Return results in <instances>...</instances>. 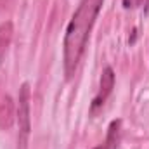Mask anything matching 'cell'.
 <instances>
[{"mask_svg": "<svg viewBox=\"0 0 149 149\" xmlns=\"http://www.w3.org/2000/svg\"><path fill=\"white\" fill-rule=\"evenodd\" d=\"M102 3L104 0H81L66 26L63 54H64V73L68 80L73 78L78 68V63L83 56L92 26L95 24V19L102 9Z\"/></svg>", "mask_w": 149, "mask_h": 149, "instance_id": "1", "label": "cell"}, {"mask_svg": "<svg viewBox=\"0 0 149 149\" xmlns=\"http://www.w3.org/2000/svg\"><path fill=\"white\" fill-rule=\"evenodd\" d=\"M17 127H19V149H26L28 137L31 130V116H30V85L23 83L19 88L17 99Z\"/></svg>", "mask_w": 149, "mask_h": 149, "instance_id": "2", "label": "cell"}, {"mask_svg": "<svg viewBox=\"0 0 149 149\" xmlns=\"http://www.w3.org/2000/svg\"><path fill=\"white\" fill-rule=\"evenodd\" d=\"M113 87H114V73H113L111 68L108 66V68H104V71H102L101 85H99V90H97V94H95V97H94V101H92L90 111L95 113L99 108L104 106V102L108 101L109 94L113 92Z\"/></svg>", "mask_w": 149, "mask_h": 149, "instance_id": "3", "label": "cell"}, {"mask_svg": "<svg viewBox=\"0 0 149 149\" xmlns=\"http://www.w3.org/2000/svg\"><path fill=\"white\" fill-rule=\"evenodd\" d=\"M120 128H121V121L120 120H113L109 123V128H108L106 141L94 149H116L118 142H120Z\"/></svg>", "mask_w": 149, "mask_h": 149, "instance_id": "4", "label": "cell"}, {"mask_svg": "<svg viewBox=\"0 0 149 149\" xmlns=\"http://www.w3.org/2000/svg\"><path fill=\"white\" fill-rule=\"evenodd\" d=\"M144 0H123V7L125 9H135L137 5H141Z\"/></svg>", "mask_w": 149, "mask_h": 149, "instance_id": "5", "label": "cell"}, {"mask_svg": "<svg viewBox=\"0 0 149 149\" xmlns=\"http://www.w3.org/2000/svg\"><path fill=\"white\" fill-rule=\"evenodd\" d=\"M146 9L149 10V0H146Z\"/></svg>", "mask_w": 149, "mask_h": 149, "instance_id": "6", "label": "cell"}]
</instances>
